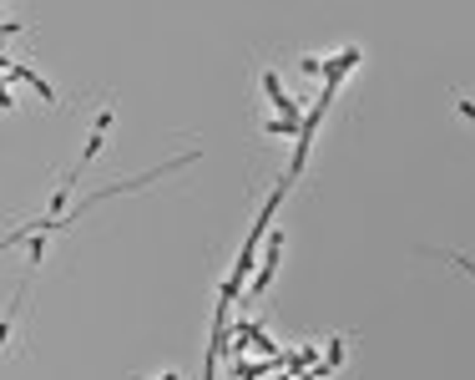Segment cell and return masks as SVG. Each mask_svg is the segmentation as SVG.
Masks as SVG:
<instances>
[{
  "label": "cell",
  "mask_w": 475,
  "mask_h": 380,
  "mask_svg": "<svg viewBox=\"0 0 475 380\" xmlns=\"http://www.w3.org/2000/svg\"><path fill=\"white\" fill-rule=\"evenodd\" d=\"M263 91H268V101L278 106V117H283L288 127H304V112H299V101H293V96L278 86V76H273V71H263Z\"/></svg>",
  "instance_id": "6da1fadb"
},
{
  "label": "cell",
  "mask_w": 475,
  "mask_h": 380,
  "mask_svg": "<svg viewBox=\"0 0 475 380\" xmlns=\"http://www.w3.org/2000/svg\"><path fill=\"white\" fill-rule=\"evenodd\" d=\"M0 71H6V81H26V86H36V96H41V101H51V106L61 101V96H56V86H51V81H41L36 71L16 66V61H0Z\"/></svg>",
  "instance_id": "7a4b0ae2"
},
{
  "label": "cell",
  "mask_w": 475,
  "mask_h": 380,
  "mask_svg": "<svg viewBox=\"0 0 475 380\" xmlns=\"http://www.w3.org/2000/svg\"><path fill=\"white\" fill-rule=\"evenodd\" d=\"M106 132H111V106H106V112H96V127H91V137H86V152L76 157V168H71L76 178L86 173V162H91V157L101 152V142H106Z\"/></svg>",
  "instance_id": "3957f363"
},
{
  "label": "cell",
  "mask_w": 475,
  "mask_h": 380,
  "mask_svg": "<svg viewBox=\"0 0 475 380\" xmlns=\"http://www.w3.org/2000/svg\"><path fill=\"white\" fill-rule=\"evenodd\" d=\"M278 254H283V229H273V234H268V254H263V269H258V279H253V289H258V294H263V289H268V279H273Z\"/></svg>",
  "instance_id": "277c9868"
},
{
  "label": "cell",
  "mask_w": 475,
  "mask_h": 380,
  "mask_svg": "<svg viewBox=\"0 0 475 380\" xmlns=\"http://www.w3.org/2000/svg\"><path fill=\"white\" fill-rule=\"evenodd\" d=\"M41 254H46V234H36V239H31V269L41 264Z\"/></svg>",
  "instance_id": "5b68a950"
},
{
  "label": "cell",
  "mask_w": 475,
  "mask_h": 380,
  "mask_svg": "<svg viewBox=\"0 0 475 380\" xmlns=\"http://www.w3.org/2000/svg\"><path fill=\"white\" fill-rule=\"evenodd\" d=\"M157 380H177V375H172V370H167V375H157Z\"/></svg>",
  "instance_id": "8992f818"
}]
</instances>
